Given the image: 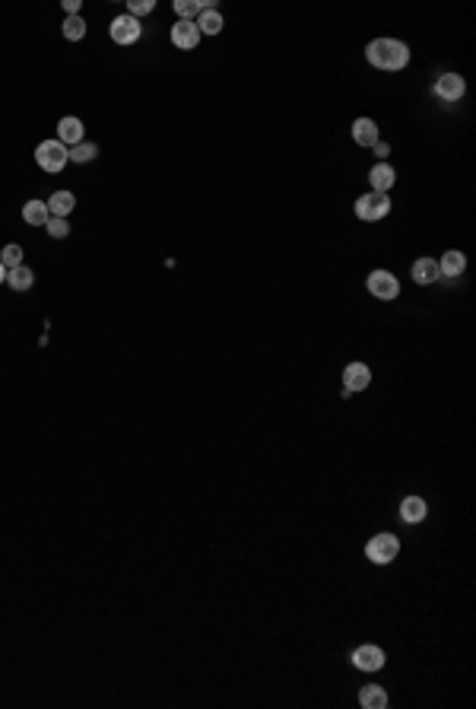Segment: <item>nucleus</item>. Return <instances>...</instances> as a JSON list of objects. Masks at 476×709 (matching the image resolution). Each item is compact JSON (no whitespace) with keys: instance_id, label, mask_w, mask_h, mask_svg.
I'll use <instances>...</instances> for the list:
<instances>
[{"instance_id":"nucleus-5","label":"nucleus","mask_w":476,"mask_h":709,"mask_svg":"<svg viewBox=\"0 0 476 709\" xmlns=\"http://www.w3.org/2000/svg\"><path fill=\"white\" fill-rule=\"evenodd\" d=\"M368 293L375 299H397L400 296V280L394 277L391 271H372L368 274Z\"/></svg>"},{"instance_id":"nucleus-8","label":"nucleus","mask_w":476,"mask_h":709,"mask_svg":"<svg viewBox=\"0 0 476 709\" xmlns=\"http://www.w3.org/2000/svg\"><path fill=\"white\" fill-rule=\"evenodd\" d=\"M384 662H387V656L381 646H359V649L352 652V665H356L359 672H381Z\"/></svg>"},{"instance_id":"nucleus-30","label":"nucleus","mask_w":476,"mask_h":709,"mask_svg":"<svg viewBox=\"0 0 476 709\" xmlns=\"http://www.w3.org/2000/svg\"><path fill=\"white\" fill-rule=\"evenodd\" d=\"M3 280H7V267L0 265V283H3Z\"/></svg>"},{"instance_id":"nucleus-19","label":"nucleus","mask_w":476,"mask_h":709,"mask_svg":"<svg viewBox=\"0 0 476 709\" xmlns=\"http://www.w3.org/2000/svg\"><path fill=\"white\" fill-rule=\"evenodd\" d=\"M359 703H362L365 709H384V706H387V694H384V687H378V684H365L362 690H359Z\"/></svg>"},{"instance_id":"nucleus-28","label":"nucleus","mask_w":476,"mask_h":709,"mask_svg":"<svg viewBox=\"0 0 476 709\" xmlns=\"http://www.w3.org/2000/svg\"><path fill=\"white\" fill-rule=\"evenodd\" d=\"M64 10H67L70 16H80V0H64Z\"/></svg>"},{"instance_id":"nucleus-23","label":"nucleus","mask_w":476,"mask_h":709,"mask_svg":"<svg viewBox=\"0 0 476 709\" xmlns=\"http://www.w3.org/2000/svg\"><path fill=\"white\" fill-rule=\"evenodd\" d=\"M83 35H86V23H83V16H67V19H64V38L80 42Z\"/></svg>"},{"instance_id":"nucleus-29","label":"nucleus","mask_w":476,"mask_h":709,"mask_svg":"<svg viewBox=\"0 0 476 709\" xmlns=\"http://www.w3.org/2000/svg\"><path fill=\"white\" fill-rule=\"evenodd\" d=\"M375 153H378V159H384L387 153H391V147H387V144H375Z\"/></svg>"},{"instance_id":"nucleus-11","label":"nucleus","mask_w":476,"mask_h":709,"mask_svg":"<svg viewBox=\"0 0 476 709\" xmlns=\"http://www.w3.org/2000/svg\"><path fill=\"white\" fill-rule=\"evenodd\" d=\"M83 121L80 118H74V115H67V118H60V124H58V140L64 147H76V144H83Z\"/></svg>"},{"instance_id":"nucleus-9","label":"nucleus","mask_w":476,"mask_h":709,"mask_svg":"<svg viewBox=\"0 0 476 709\" xmlns=\"http://www.w3.org/2000/svg\"><path fill=\"white\" fill-rule=\"evenodd\" d=\"M464 92H467V83H464L461 74H441L439 80H435V96H439L441 102H457Z\"/></svg>"},{"instance_id":"nucleus-4","label":"nucleus","mask_w":476,"mask_h":709,"mask_svg":"<svg viewBox=\"0 0 476 709\" xmlns=\"http://www.w3.org/2000/svg\"><path fill=\"white\" fill-rule=\"evenodd\" d=\"M391 213V197L387 194H378V191H368L356 201V217L365 219V223H378Z\"/></svg>"},{"instance_id":"nucleus-26","label":"nucleus","mask_w":476,"mask_h":709,"mask_svg":"<svg viewBox=\"0 0 476 709\" xmlns=\"http://www.w3.org/2000/svg\"><path fill=\"white\" fill-rule=\"evenodd\" d=\"M45 229H48V235H51V239H67V235H70V223L64 217H51L45 223Z\"/></svg>"},{"instance_id":"nucleus-16","label":"nucleus","mask_w":476,"mask_h":709,"mask_svg":"<svg viewBox=\"0 0 476 709\" xmlns=\"http://www.w3.org/2000/svg\"><path fill=\"white\" fill-rule=\"evenodd\" d=\"M45 204H48V213H51V217L67 219V213L76 207V197H74V191H54L51 201H45Z\"/></svg>"},{"instance_id":"nucleus-2","label":"nucleus","mask_w":476,"mask_h":709,"mask_svg":"<svg viewBox=\"0 0 476 709\" xmlns=\"http://www.w3.org/2000/svg\"><path fill=\"white\" fill-rule=\"evenodd\" d=\"M35 162L45 169V172L54 175L70 162V150L60 144V140H42V144L35 147Z\"/></svg>"},{"instance_id":"nucleus-21","label":"nucleus","mask_w":476,"mask_h":709,"mask_svg":"<svg viewBox=\"0 0 476 709\" xmlns=\"http://www.w3.org/2000/svg\"><path fill=\"white\" fill-rule=\"evenodd\" d=\"M7 283L13 290H19V293H26V290H32V283H35V274H32L26 265L10 267V271H7Z\"/></svg>"},{"instance_id":"nucleus-3","label":"nucleus","mask_w":476,"mask_h":709,"mask_svg":"<svg viewBox=\"0 0 476 709\" xmlns=\"http://www.w3.org/2000/svg\"><path fill=\"white\" fill-rule=\"evenodd\" d=\"M397 553H400V541H397L391 531H381V535H375L372 541L365 544V557L372 560V563H378V566L394 563Z\"/></svg>"},{"instance_id":"nucleus-7","label":"nucleus","mask_w":476,"mask_h":709,"mask_svg":"<svg viewBox=\"0 0 476 709\" xmlns=\"http://www.w3.org/2000/svg\"><path fill=\"white\" fill-rule=\"evenodd\" d=\"M171 45L178 48V51H191V48L201 45V29H197V23H194V19H178V23L171 26Z\"/></svg>"},{"instance_id":"nucleus-27","label":"nucleus","mask_w":476,"mask_h":709,"mask_svg":"<svg viewBox=\"0 0 476 709\" xmlns=\"http://www.w3.org/2000/svg\"><path fill=\"white\" fill-rule=\"evenodd\" d=\"M153 10H156V0H134V3H127V16H134V19L153 13Z\"/></svg>"},{"instance_id":"nucleus-6","label":"nucleus","mask_w":476,"mask_h":709,"mask_svg":"<svg viewBox=\"0 0 476 709\" xmlns=\"http://www.w3.org/2000/svg\"><path fill=\"white\" fill-rule=\"evenodd\" d=\"M108 32H112L114 45H134L137 38H140L143 26H140V19H134V16L124 13V16H114L112 26H108Z\"/></svg>"},{"instance_id":"nucleus-24","label":"nucleus","mask_w":476,"mask_h":709,"mask_svg":"<svg viewBox=\"0 0 476 709\" xmlns=\"http://www.w3.org/2000/svg\"><path fill=\"white\" fill-rule=\"evenodd\" d=\"M0 265L7 267V271H10V267H19V265H23V249H19L16 242H10L7 249L0 251Z\"/></svg>"},{"instance_id":"nucleus-12","label":"nucleus","mask_w":476,"mask_h":709,"mask_svg":"<svg viewBox=\"0 0 476 709\" xmlns=\"http://www.w3.org/2000/svg\"><path fill=\"white\" fill-rule=\"evenodd\" d=\"M352 140L359 147H375L378 144V124L372 118H356L352 121Z\"/></svg>"},{"instance_id":"nucleus-20","label":"nucleus","mask_w":476,"mask_h":709,"mask_svg":"<svg viewBox=\"0 0 476 709\" xmlns=\"http://www.w3.org/2000/svg\"><path fill=\"white\" fill-rule=\"evenodd\" d=\"M23 219L29 223V226H45L48 219H51L48 204H45V201H29V204L23 207Z\"/></svg>"},{"instance_id":"nucleus-1","label":"nucleus","mask_w":476,"mask_h":709,"mask_svg":"<svg viewBox=\"0 0 476 709\" xmlns=\"http://www.w3.org/2000/svg\"><path fill=\"white\" fill-rule=\"evenodd\" d=\"M365 58L378 70H403L409 64V48L397 38H375L365 48Z\"/></svg>"},{"instance_id":"nucleus-22","label":"nucleus","mask_w":476,"mask_h":709,"mask_svg":"<svg viewBox=\"0 0 476 709\" xmlns=\"http://www.w3.org/2000/svg\"><path fill=\"white\" fill-rule=\"evenodd\" d=\"M99 156V147L92 140H83V144L70 147V162H92Z\"/></svg>"},{"instance_id":"nucleus-18","label":"nucleus","mask_w":476,"mask_h":709,"mask_svg":"<svg viewBox=\"0 0 476 709\" xmlns=\"http://www.w3.org/2000/svg\"><path fill=\"white\" fill-rule=\"evenodd\" d=\"M194 23H197V29H201V35H219V32H223V13H219V10H203L201 16H197V19H194Z\"/></svg>"},{"instance_id":"nucleus-25","label":"nucleus","mask_w":476,"mask_h":709,"mask_svg":"<svg viewBox=\"0 0 476 709\" xmlns=\"http://www.w3.org/2000/svg\"><path fill=\"white\" fill-rule=\"evenodd\" d=\"M175 13H178V19H194L203 13V7L201 0H175Z\"/></svg>"},{"instance_id":"nucleus-17","label":"nucleus","mask_w":476,"mask_h":709,"mask_svg":"<svg viewBox=\"0 0 476 709\" xmlns=\"http://www.w3.org/2000/svg\"><path fill=\"white\" fill-rule=\"evenodd\" d=\"M368 181H372V191L387 194V191H391V185H394V169L387 166V162H378V166L368 172Z\"/></svg>"},{"instance_id":"nucleus-15","label":"nucleus","mask_w":476,"mask_h":709,"mask_svg":"<svg viewBox=\"0 0 476 709\" xmlns=\"http://www.w3.org/2000/svg\"><path fill=\"white\" fill-rule=\"evenodd\" d=\"M439 277H441L439 261H432V258H419L416 265H413V280H416L419 287H429V283H435Z\"/></svg>"},{"instance_id":"nucleus-10","label":"nucleus","mask_w":476,"mask_h":709,"mask_svg":"<svg viewBox=\"0 0 476 709\" xmlns=\"http://www.w3.org/2000/svg\"><path fill=\"white\" fill-rule=\"evenodd\" d=\"M368 382H372V369L365 366V362H350L346 369H343V388L346 392H365L368 388Z\"/></svg>"},{"instance_id":"nucleus-13","label":"nucleus","mask_w":476,"mask_h":709,"mask_svg":"<svg viewBox=\"0 0 476 709\" xmlns=\"http://www.w3.org/2000/svg\"><path fill=\"white\" fill-rule=\"evenodd\" d=\"M439 271H441V277L457 280L464 271H467V255H464V251H445L441 261H439Z\"/></svg>"},{"instance_id":"nucleus-14","label":"nucleus","mask_w":476,"mask_h":709,"mask_svg":"<svg viewBox=\"0 0 476 709\" xmlns=\"http://www.w3.org/2000/svg\"><path fill=\"white\" fill-rule=\"evenodd\" d=\"M425 515H429V509H425V499L423 497H407L400 503V519L407 522V525H419Z\"/></svg>"}]
</instances>
